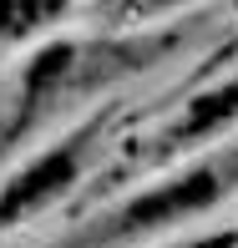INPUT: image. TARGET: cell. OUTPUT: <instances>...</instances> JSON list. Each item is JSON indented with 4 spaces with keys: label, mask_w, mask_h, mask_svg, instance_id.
<instances>
[{
    "label": "cell",
    "mask_w": 238,
    "mask_h": 248,
    "mask_svg": "<svg viewBox=\"0 0 238 248\" xmlns=\"http://www.w3.org/2000/svg\"><path fill=\"white\" fill-rule=\"evenodd\" d=\"M173 46H177V36L92 41V46H81V41H56V46H46L36 61L26 66V86H20V117H16V127H10L5 137L26 132L31 122H36L41 111H51L61 96L86 92V86H101L107 76H127V71H137V66L157 61V56H167Z\"/></svg>",
    "instance_id": "6da1fadb"
},
{
    "label": "cell",
    "mask_w": 238,
    "mask_h": 248,
    "mask_svg": "<svg viewBox=\"0 0 238 248\" xmlns=\"http://www.w3.org/2000/svg\"><path fill=\"white\" fill-rule=\"evenodd\" d=\"M238 183V157H218V162H203L192 172L173 177V183L152 187V193L132 198L127 208H117L107 223L86 238L81 248H96V243H111V238H132V233H147V228H162L173 218H188V213H203L213 208L228 187Z\"/></svg>",
    "instance_id": "7a4b0ae2"
},
{
    "label": "cell",
    "mask_w": 238,
    "mask_h": 248,
    "mask_svg": "<svg viewBox=\"0 0 238 248\" xmlns=\"http://www.w3.org/2000/svg\"><path fill=\"white\" fill-rule=\"evenodd\" d=\"M81 147H86V132L71 137L66 147L46 152L41 162H31L20 177H10V187L0 193V228L26 218V213H36L41 202H51L56 193H66V187L76 183V172H81Z\"/></svg>",
    "instance_id": "3957f363"
},
{
    "label": "cell",
    "mask_w": 238,
    "mask_h": 248,
    "mask_svg": "<svg viewBox=\"0 0 238 248\" xmlns=\"http://www.w3.org/2000/svg\"><path fill=\"white\" fill-rule=\"evenodd\" d=\"M233 117H238V76L188 101V111H183V117H177L167 132H162V152L183 147V142H203L208 132H218L223 122H233Z\"/></svg>",
    "instance_id": "277c9868"
},
{
    "label": "cell",
    "mask_w": 238,
    "mask_h": 248,
    "mask_svg": "<svg viewBox=\"0 0 238 248\" xmlns=\"http://www.w3.org/2000/svg\"><path fill=\"white\" fill-rule=\"evenodd\" d=\"M66 5H71V0H0V46L46 31Z\"/></svg>",
    "instance_id": "5b68a950"
},
{
    "label": "cell",
    "mask_w": 238,
    "mask_h": 248,
    "mask_svg": "<svg viewBox=\"0 0 238 248\" xmlns=\"http://www.w3.org/2000/svg\"><path fill=\"white\" fill-rule=\"evenodd\" d=\"M177 248H238V233H218V238H198V243H177Z\"/></svg>",
    "instance_id": "8992f818"
},
{
    "label": "cell",
    "mask_w": 238,
    "mask_h": 248,
    "mask_svg": "<svg viewBox=\"0 0 238 248\" xmlns=\"http://www.w3.org/2000/svg\"><path fill=\"white\" fill-rule=\"evenodd\" d=\"M167 5H177V0H127L132 16H152V10H167Z\"/></svg>",
    "instance_id": "52a82bcc"
}]
</instances>
